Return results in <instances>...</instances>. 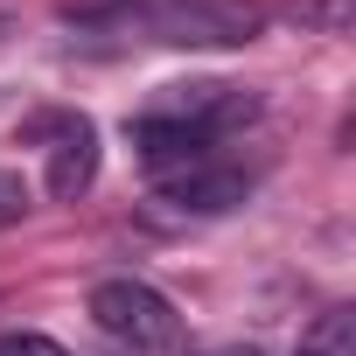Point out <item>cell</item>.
Wrapping results in <instances>:
<instances>
[{
  "label": "cell",
  "instance_id": "1",
  "mask_svg": "<svg viewBox=\"0 0 356 356\" xmlns=\"http://www.w3.org/2000/svg\"><path fill=\"white\" fill-rule=\"evenodd\" d=\"M105 22L140 29L147 42H168V49H238L266 29L252 0H119Z\"/></svg>",
  "mask_w": 356,
  "mask_h": 356
},
{
  "label": "cell",
  "instance_id": "2",
  "mask_svg": "<svg viewBox=\"0 0 356 356\" xmlns=\"http://www.w3.org/2000/svg\"><path fill=\"white\" fill-rule=\"evenodd\" d=\"M91 321H98V335H112L133 356H154V349L182 342V314H175V300L161 286H147V280H98L91 286Z\"/></svg>",
  "mask_w": 356,
  "mask_h": 356
},
{
  "label": "cell",
  "instance_id": "3",
  "mask_svg": "<svg viewBox=\"0 0 356 356\" xmlns=\"http://www.w3.org/2000/svg\"><path fill=\"white\" fill-rule=\"evenodd\" d=\"M154 196H161L168 210H182V217H224V210H238V203L252 196V175L231 168L224 154H210V161H196V168H182V175H161Z\"/></svg>",
  "mask_w": 356,
  "mask_h": 356
},
{
  "label": "cell",
  "instance_id": "4",
  "mask_svg": "<svg viewBox=\"0 0 356 356\" xmlns=\"http://www.w3.org/2000/svg\"><path fill=\"white\" fill-rule=\"evenodd\" d=\"M154 112H161V119H182V126H196V133H210V140H224L238 119L259 112V98L238 91V84H210V77H203V84H168Z\"/></svg>",
  "mask_w": 356,
  "mask_h": 356
},
{
  "label": "cell",
  "instance_id": "5",
  "mask_svg": "<svg viewBox=\"0 0 356 356\" xmlns=\"http://www.w3.org/2000/svg\"><path fill=\"white\" fill-rule=\"evenodd\" d=\"M49 147V196H84L91 189V175H98V133H91V119H77V112H56V119H42L35 126Z\"/></svg>",
  "mask_w": 356,
  "mask_h": 356
},
{
  "label": "cell",
  "instance_id": "6",
  "mask_svg": "<svg viewBox=\"0 0 356 356\" xmlns=\"http://www.w3.org/2000/svg\"><path fill=\"white\" fill-rule=\"evenodd\" d=\"M133 154H140V168L161 182V175H182V168L210 161V154H217V140H210V133H196V126H182V119L140 112V119H133Z\"/></svg>",
  "mask_w": 356,
  "mask_h": 356
},
{
  "label": "cell",
  "instance_id": "7",
  "mask_svg": "<svg viewBox=\"0 0 356 356\" xmlns=\"http://www.w3.org/2000/svg\"><path fill=\"white\" fill-rule=\"evenodd\" d=\"M300 356H356V321H349V307L321 314V321L300 335Z\"/></svg>",
  "mask_w": 356,
  "mask_h": 356
},
{
  "label": "cell",
  "instance_id": "8",
  "mask_svg": "<svg viewBox=\"0 0 356 356\" xmlns=\"http://www.w3.org/2000/svg\"><path fill=\"white\" fill-rule=\"evenodd\" d=\"M0 356H70V349L49 335H0Z\"/></svg>",
  "mask_w": 356,
  "mask_h": 356
},
{
  "label": "cell",
  "instance_id": "9",
  "mask_svg": "<svg viewBox=\"0 0 356 356\" xmlns=\"http://www.w3.org/2000/svg\"><path fill=\"white\" fill-rule=\"evenodd\" d=\"M217 356H252V349H217Z\"/></svg>",
  "mask_w": 356,
  "mask_h": 356
}]
</instances>
